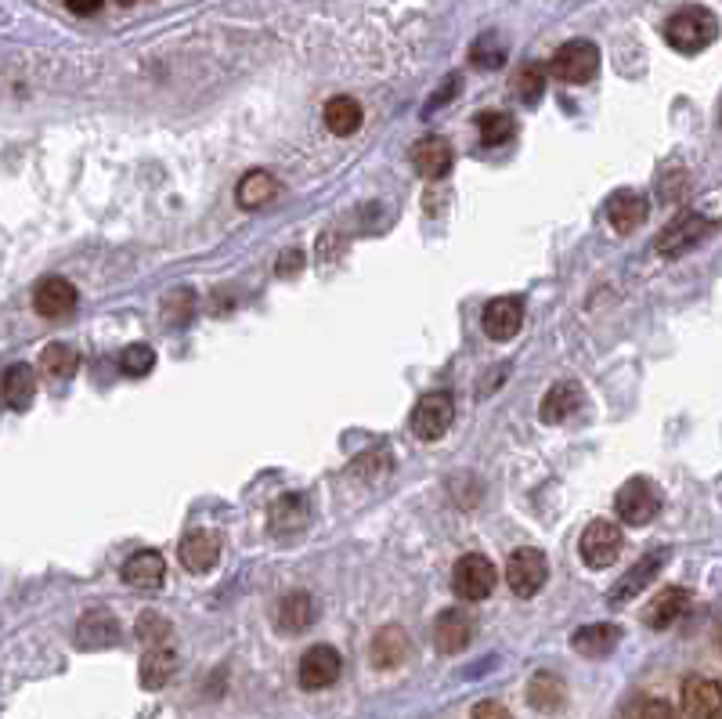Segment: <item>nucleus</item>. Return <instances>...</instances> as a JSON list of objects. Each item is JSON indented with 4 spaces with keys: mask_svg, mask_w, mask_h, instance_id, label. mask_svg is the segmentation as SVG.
<instances>
[{
    "mask_svg": "<svg viewBox=\"0 0 722 719\" xmlns=\"http://www.w3.org/2000/svg\"><path fill=\"white\" fill-rule=\"evenodd\" d=\"M715 33H719L715 15L708 8H679L676 15L665 22L668 44L676 47V52H682V55L704 52V47L715 41Z\"/></svg>",
    "mask_w": 722,
    "mask_h": 719,
    "instance_id": "nucleus-1",
    "label": "nucleus"
},
{
    "mask_svg": "<svg viewBox=\"0 0 722 719\" xmlns=\"http://www.w3.org/2000/svg\"><path fill=\"white\" fill-rule=\"evenodd\" d=\"M455 424V398L448 391L422 394L413 408V434L419 441H438Z\"/></svg>",
    "mask_w": 722,
    "mask_h": 719,
    "instance_id": "nucleus-2",
    "label": "nucleus"
},
{
    "mask_svg": "<svg viewBox=\"0 0 722 719\" xmlns=\"http://www.w3.org/2000/svg\"><path fill=\"white\" fill-rule=\"evenodd\" d=\"M452 589H455V597H463L470 604L488 600L495 589V564L484 553L459 557L452 568Z\"/></svg>",
    "mask_w": 722,
    "mask_h": 719,
    "instance_id": "nucleus-3",
    "label": "nucleus"
},
{
    "mask_svg": "<svg viewBox=\"0 0 722 719\" xmlns=\"http://www.w3.org/2000/svg\"><path fill=\"white\" fill-rule=\"evenodd\" d=\"M545 578H550V561H545L542 550L520 547V550L509 553V561H506V582H509V589H514L517 597H524V600L534 597V593L545 586Z\"/></svg>",
    "mask_w": 722,
    "mask_h": 719,
    "instance_id": "nucleus-4",
    "label": "nucleus"
},
{
    "mask_svg": "<svg viewBox=\"0 0 722 719\" xmlns=\"http://www.w3.org/2000/svg\"><path fill=\"white\" fill-rule=\"evenodd\" d=\"M614 510H618L621 520H625V525L643 528L657 517V510H662V495H657V488L646 478H632L618 488Z\"/></svg>",
    "mask_w": 722,
    "mask_h": 719,
    "instance_id": "nucleus-5",
    "label": "nucleus"
},
{
    "mask_svg": "<svg viewBox=\"0 0 722 719\" xmlns=\"http://www.w3.org/2000/svg\"><path fill=\"white\" fill-rule=\"evenodd\" d=\"M672 561V550H665V547H657V550H651V553H643L636 564L629 568L625 575H621L618 582H614V589L607 593V604H614V607H621V604H629V600H636L640 593L651 586V582L662 575V568Z\"/></svg>",
    "mask_w": 722,
    "mask_h": 719,
    "instance_id": "nucleus-6",
    "label": "nucleus"
},
{
    "mask_svg": "<svg viewBox=\"0 0 722 719\" xmlns=\"http://www.w3.org/2000/svg\"><path fill=\"white\" fill-rule=\"evenodd\" d=\"M550 72L564 83H589L600 72V52L593 41H567L550 61Z\"/></svg>",
    "mask_w": 722,
    "mask_h": 719,
    "instance_id": "nucleus-7",
    "label": "nucleus"
},
{
    "mask_svg": "<svg viewBox=\"0 0 722 719\" xmlns=\"http://www.w3.org/2000/svg\"><path fill=\"white\" fill-rule=\"evenodd\" d=\"M582 561L593 568V572H603V568H611L621 553V528L611 525V520H589L582 531Z\"/></svg>",
    "mask_w": 722,
    "mask_h": 719,
    "instance_id": "nucleus-8",
    "label": "nucleus"
},
{
    "mask_svg": "<svg viewBox=\"0 0 722 719\" xmlns=\"http://www.w3.org/2000/svg\"><path fill=\"white\" fill-rule=\"evenodd\" d=\"M524 326V301L520 296H495V301L484 304V315H481V329L484 337L509 344Z\"/></svg>",
    "mask_w": 722,
    "mask_h": 719,
    "instance_id": "nucleus-9",
    "label": "nucleus"
},
{
    "mask_svg": "<svg viewBox=\"0 0 722 719\" xmlns=\"http://www.w3.org/2000/svg\"><path fill=\"white\" fill-rule=\"evenodd\" d=\"M708 232H712V221H708L704 214H679L662 235H657L654 250L662 257H679V254L693 250Z\"/></svg>",
    "mask_w": 722,
    "mask_h": 719,
    "instance_id": "nucleus-10",
    "label": "nucleus"
},
{
    "mask_svg": "<svg viewBox=\"0 0 722 719\" xmlns=\"http://www.w3.org/2000/svg\"><path fill=\"white\" fill-rule=\"evenodd\" d=\"M343 673V659L340 651L329 648V643H315L304 659H301V687L304 690H326L332 687Z\"/></svg>",
    "mask_w": 722,
    "mask_h": 719,
    "instance_id": "nucleus-11",
    "label": "nucleus"
},
{
    "mask_svg": "<svg viewBox=\"0 0 722 719\" xmlns=\"http://www.w3.org/2000/svg\"><path fill=\"white\" fill-rule=\"evenodd\" d=\"M473 615L466 607H448L438 618H433V648L441 654H459L470 648L473 640Z\"/></svg>",
    "mask_w": 722,
    "mask_h": 719,
    "instance_id": "nucleus-12",
    "label": "nucleus"
},
{
    "mask_svg": "<svg viewBox=\"0 0 722 719\" xmlns=\"http://www.w3.org/2000/svg\"><path fill=\"white\" fill-rule=\"evenodd\" d=\"M77 301H80L77 287H72L69 279H61V276H47V279H41V287L33 290V307H36V315H44V318L72 315Z\"/></svg>",
    "mask_w": 722,
    "mask_h": 719,
    "instance_id": "nucleus-13",
    "label": "nucleus"
},
{
    "mask_svg": "<svg viewBox=\"0 0 722 719\" xmlns=\"http://www.w3.org/2000/svg\"><path fill=\"white\" fill-rule=\"evenodd\" d=\"M682 719H722V690L715 679L690 676L682 684Z\"/></svg>",
    "mask_w": 722,
    "mask_h": 719,
    "instance_id": "nucleus-14",
    "label": "nucleus"
},
{
    "mask_svg": "<svg viewBox=\"0 0 722 719\" xmlns=\"http://www.w3.org/2000/svg\"><path fill=\"white\" fill-rule=\"evenodd\" d=\"M582 402H585L582 383H575V380H560V383H553V387L545 391L542 405H539L542 424H550V427L567 424V419L582 408Z\"/></svg>",
    "mask_w": 722,
    "mask_h": 719,
    "instance_id": "nucleus-15",
    "label": "nucleus"
},
{
    "mask_svg": "<svg viewBox=\"0 0 722 719\" xmlns=\"http://www.w3.org/2000/svg\"><path fill=\"white\" fill-rule=\"evenodd\" d=\"M221 561V536L217 531H189V536L181 539V564L189 568L192 575H206L214 572Z\"/></svg>",
    "mask_w": 722,
    "mask_h": 719,
    "instance_id": "nucleus-16",
    "label": "nucleus"
},
{
    "mask_svg": "<svg viewBox=\"0 0 722 719\" xmlns=\"http://www.w3.org/2000/svg\"><path fill=\"white\" fill-rule=\"evenodd\" d=\"M455 156H452V145H448L444 138H438V134H430V138H419L413 145V167L419 178L427 181H438L444 178L448 170H452Z\"/></svg>",
    "mask_w": 722,
    "mask_h": 719,
    "instance_id": "nucleus-17",
    "label": "nucleus"
},
{
    "mask_svg": "<svg viewBox=\"0 0 722 719\" xmlns=\"http://www.w3.org/2000/svg\"><path fill=\"white\" fill-rule=\"evenodd\" d=\"M646 214H651V203H646L643 192H632V189L614 192L611 203H607V221H611V228L621 235L636 232L646 221Z\"/></svg>",
    "mask_w": 722,
    "mask_h": 719,
    "instance_id": "nucleus-18",
    "label": "nucleus"
},
{
    "mask_svg": "<svg viewBox=\"0 0 722 719\" xmlns=\"http://www.w3.org/2000/svg\"><path fill=\"white\" fill-rule=\"evenodd\" d=\"M167 578V561L163 553L156 550H138L134 557H127V564H123V582L134 589H159Z\"/></svg>",
    "mask_w": 722,
    "mask_h": 719,
    "instance_id": "nucleus-19",
    "label": "nucleus"
},
{
    "mask_svg": "<svg viewBox=\"0 0 722 719\" xmlns=\"http://www.w3.org/2000/svg\"><path fill=\"white\" fill-rule=\"evenodd\" d=\"M120 640V622L116 615L105 611V607H94L87 611L77 626V643L83 651H98V648H112Z\"/></svg>",
    "mask_w": 722,
    "mask_h": 719,
    "instance_id": "nucleus-20",
    "label": "nucleus"
},
{
    "mask_svg": "<svg viewBox=\"0 0 722 719\" xmlns=\"http://www.w3.org/2000/svg\"><path fill=\"white\" fill-rule=\"evenodd\" d=\"M268 520H271V531H275L279 539H293L296 531L307 528V503H304V495H296V492L279 495V499L271 503Z\"/></svg>",
    "mask_w": 722,
    "mask_h": 719,
    "instance_id": "nucleus-21",
    "label": "nucleus"
},
{
    "mask_svg": "<svg viewBox=\"0 0 722 719\" xmlns=\"http://www.w3.org/2000/svg\"><path fill=\"white\" fill-rule=\"evenodd\" d=\"M687 611H690V593L682 586H668L651 600L643 618H646V626L651 629H668V626H676Z\"/></svg>",
    "mask_w": 722,
    "mask_h": 719,
    "instance_id": "nucleus-22",
    "label": "nucleus"
},
{
    "mask_svg": "<svg viewBox=\"0 0 722 719\" xmlns=\"http://www.w3.org/2000/svg\"><path fill=\"white\" fill-rule=\"evenodd\" d=\"M621 640V629L618 626H607V622H593V626H582L575 637H571V648H575L582 659H607Z\"/></svg>",
    "mask_w": 722,
    "mask_h": 719,
    "instance_id": "nucleus-23",
    "label": "nucleus"
},
{
    "mask_svg": "<svg viewBox=\"0 0 722 719\" xmlns=\"http://www.w3.org/2000/svg\"><path fill=\"white\" fill-rule=\"evenodd\" d=\"M36 394V377L30 366H11L4 380H0V402H4L11 413H26L33 405Z\"/></svg>",
    "mask_w": 722,
    "mask_h": 719,
    "instance_id": "nucleus-24",
    "label": "nucleus"
},
{
    "mask_svg": "<svg viewBox=\"0 0 722 719\" xmlns=\"http://www.w3.org/2000/svg\"><path fill=\"white\" fill-rule=\"evenodd\" d=\"M408 637L402 626H383L376 637H372V665L376 669H397L408 659Z\"/></svg>",
    "mask_w": 722,
    "mask_h": 719,
    "instance_id": "nucleus-25",
    "label": "nucleus"
},
{
    "mask_svg": "<svg viewBox=\"0 0 722 719\" xmlns=\"http://www.w3.org/2000/svg\"><path fill=\"white\" fill-rule=\"evenodd\" d=\"M173 673H178V654H173L167 643H156V648L145 651V659H142V687L145 690L167 687Z\"/></svg>",
    "mask_w": 722,
    "mask_h": 719,
    "instance_id": "nucleus-26",
    "label": "nucleus"
},
{
    "mask_svg": "<svg viewBox=\"0 0 722 719\" xmlns=\"http://www.w3.org/2000/svg\"><path fill=\"white\" fill-rule=\"evenodd\" d=\"M279 195V181L275 173L268 170H250L246 178L239 181V189H235V203H239L242 210H260L268 206L271 200Z\"/></svg>",
    "mask_w": 722,
    "mask_h": 719,
    "instance_id": "nucleus-27",
    "label": "nucleus"
},
{
    "mask_svg": "<svg viewBox=\"0 0 722 719\" xmlns=\"http://www.w3.org/2000/svg\"><path fill=\"white\" fill-rule=\"evenodd\" d=\"M315 622V600L307 597V593H290V597H282L279 604V629L282 633H304Z\"/></svg>",
    "mask_w": 722,
    "mask_h": 719,
    "instance_id": "nucleus-28",
    "label": "nucleus"
},
{
    "mask_svg": "<svg viewBox=\"0 0 722 719\" xmlns=\"http://www.w3.org/2000/svg\"><path fill=\"white\" fill-rule=\"evenodd\" d=\"M567 690H564V679L553 676V673H534L531 684H528V701L531 709L539 712H556L560 705H564Z\"/></svg>",
    "mask_w": 722,
    "mask_h": 719,
    "instance_id": "nucleus-29",
    "label": "nucleus"
},
{
    "mask_svg": "<svg viewBox=\"0 0 722 719\" xmlns=\"http://www.w3.org/2000/svg\"><path fill=\"white\" fill-rule=\"evenodd\" d=\"M326 127H329L332 134H340V138H351V134L361 127V105L354 102V98H347V94L329 98V105H326Z\"/></svg>",
    "mask_w": 722,
    "mask_h": 719,
    "instance_id": "nucleus-30",
    "label": "nucleus"
},
{
    "mask_svg": "<svg viewBox=\"0 0 722 719\" xmlns=\"http://www.w3.org/2000/svg\"><path fill=\"white\" fill-rule=\"evenodd\" d=\"M41 366H44L47 377L69 380L80 369V355H77V347L72 344H47L44 355H41Z\"/></svg>",
    "mask_w": 722,
    "mask_h": 719,
    "instance_id": "nucleus-31",
    "label": "nucleus"
},
{
    "mask_svg": "<svg viewBox=\"0 0 722 719\" xmlns=\"http://www.w3.org/2000/svg\"><path fill=\"white\" fill-rule=\"evenodd\" d=\"M116 366H120V373L131 377V380L148 377L156 369V351L148 344H131V347H123V351H120Z\"/></svg>",
    "mask_w": 722,
    "mask_h": 719,
    "instance_id": "nucleus-32",
    "label": "nucleus"
},
{
    "mask_svg": "<svg viewBox=\"0 0 722 719\" xmlns=\"http://www.w3.org/2000/svg\"><path fill=\"white\" fill-rule=\"evenodd\" d=\"M477 131L484 145H503L517 134V120L509 113H481L477 116Z\"/></svg>",
    "mask_w": 722,
    "mask_h": 719,
    "instance_id": "nucleus-33",
    "label": "nucleus"
},
{
    "mask_svg": "<svg viewBox=\"0 0 722 719\" xmlns=\"http://www.w3.org/2000/svg\"><path fill=\"white\" fill-rule=\"evenodd\" d=\"M514 91H517L520 98H524L528 105H531V102H539L542 91H545V66H539V61H528V66L517 72Z\"/></svg>",
    "mask_w": 722,
    "mask_h": 719,
    "instance_id": "nucleus-34",
    "label": "nucleus"
},
{
    "mask_svg": "<svg viewBox=\"0 0 722 719\" xmlns=\"http://www.w3.org/2000/svg\"><path fill=\"white\" fill-rule=\"evenodd\" d=\"M138 640L145 648H156V643H167L170 640V622L159 611H145L138 618Z\"/></svg>",
    "mask_w": 722,
    "mask_h": 719,
    "instance_id": "nucleus-35",
    "label": "nucleus"
},
{
    "mask_svg": "<svg viewBox=\"0 0 722 719\" xmlns=\"http://www.w3.org/2000/svg\"><path fill=\"white\" fill-rule=\"evenodd\" d=\"M625 719H676V716H672V705H668V701H662V698H643V701L632 705Z\"/></svg>",
    "mask_w": 722,
    "mask_h": 719,
    "instance_id": "nucleus-36",
    "label": "nucleus"
},
{
    "mask_svg": "<svg viewBox=\"0 0 722 719\" xmlns=\"http://www.w3.org/2000/svg\"><path fill=\"white\" fill-rule=\"evenodd\" d=\"M470 719H509V709H506L503 701H492V698H488V701H477V705H473V716H470Z\"/></svg>",
    "mask_w": 722,
    "mask_h": 719,
    "instance_id": "nucleus-37",
    "label": "nucleus"
},
{
    "mask_svg": "<svg viewBox=\"0 0 722 719\" xmlns=\"http://www.w3.org/2000/svg\"><path fill=\"white\" fill-rule=\"evenodd\" d=\"M304 268V254L301 250H285L279 260V276H290V271H301Z\"/></svg>",
    "mask_w": 722,
    "mask_h": 719,
    "instance_id": "nucleus-38",
    "label": "nucleus"
},
{
    "mask_svg": "<svg viewBox=\"0 0 722 719\" xmlns=\"http://www.w3.org/2000/svg\"><path fill=\"white\" fill-rule=\"evenodd\" d=\"M61 4H66L72 15H94V11L105 4V0H61Z\"/></svg>",
    "mask_w": 722,
    "mask_h": 719,
    "instance_id": "nucleus-39",
    "label": "nucleus"
},
{
    "mask_svg": "<svg viewBox=\"0 0 722 719\" xmlns=\"http://www.w3.org/2000/svg\"><path fill=\"white\" fill-rule=\"evenodd\" d=\"M116 4H123V8H131V4H138V0H116Z\"/></svg>",
    "mask_w": 722,
    "mask_h": 719,
    "instance_id": "nucleus-40",
    "label": "nucleus"
}]
</instances>
